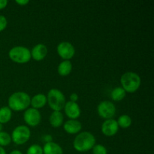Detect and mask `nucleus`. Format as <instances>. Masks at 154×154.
Wrapping results in <instances>:
<instances>
[{"label":"nucleus","instance_id":"nucleus-1","mask_svg":"<svg viewBox=\"0 0 154 154\" xmlns=\"http://www.w3.org/2000/svg\"><path fill=\"white\" fill-rule=\"evenodd\" d=\"M96 144L94 135L89 132H83L78 134L75 138L73 147L78 152H87L93 149Z\"/></svg>","mask_w":154,"mask_h":154},{"label":"nucleus","instance_id":"nucleus-2","mask_svg":"<svg viewBox=\"0 0 154 154\" xmlns=\"http://www.w3.org/2000/svg\"><path fill=\"white\" fill-rule=\"evenodd\" d=\"M30 96L24 92H16L8 99V108L15 111H20L28 108L30 105Z\"/></svg>","mask_w":154,"mask_h":154},{"label":"nucleus","instance_id":"nucleus-3","mask_svg":"<svg viewBox=\"0 0 154 154\" xmlns=\"http://www.w3.org/2000/svg\"><path fill=\"white\" fill-rule=\"evenodd\" d=\"M141 78L138 74L132 72H128L123 74L120 78L122 88L128 93H135L141 86Z\"/></svg>","mask_w":154,"mask_h":154},{"label":"nucleus","instance_id":"nucleus-4","mask_svg":"<svg viewBox=\"0 0 154 154\" xmlns=\"http://www.w3.org/2000/svg\"><path fill=\"white\" fill-rule=\"evenodd\" d=\"M47 102L54 111H60L66 105V97L58 89H51L48 93Z\"/></svg>","mask_w":154,"mask_h":154},{"label":"nucleus","instance_id":"nucleus-5","mask_svg":"<svg viewBox=\"0 0 154 154\" xmlns=\"http://www.w3.org/2000/svg\"><path fill=\"white\" fill-rule=\"evenodd\" d=\"M9 57L13 62L20 64L26 63L31 59L30 51L26 47L16 46L12 48L9 51Z\"/></svg>","mask_w":154,"mask_h":154},{"label":"nucleus","instance_id":"nucleus-6","mask_svg":"<svg viewBox=\"0 0 154 154\" xmlns=\"http://www.w3.org/2000/svg\"><path fill=\"white\" fill-rule=\"evenodd\" d=\"M31 136L30 129L26 126H18L13 130L11 134V140L14 144L21 145L26 143Z\"/></svg>","mask_w":154,"mask_h":154},{"label":"nucleus","instance_id":"nucleus-7","mask_svg":"<svg viewBox=\"0 0 154 154\" xmlns=\"http://www.w3.org/2000/svg\"><path fill=\"white\" fill-rule=\"evenodd\" d=\"M97 111L102 118L109 120L115 115L116 107L114 104L110 101H103L98 105Z\"/></svg>","mask_w":154,"mask_h":154},{"label":"nucleus","instance_id":"nucleus-8","mask_svg":"<svg viewBox=\"0 0 154 154\" xmlns=\"http://www.w3.org/2000/svg\"><path fill=\"white\" fill-rule=\"evenodd\" d=\"M23 119L25 123L28 126L35 127L40 123L41 120H42V116H41L38 110L32 108L26 110L23 114Z\"/></svg>","mask_w":154,"mask_h":154},{"label":"nucleus","instance_id":"nucleus-9","mask_svg":"<svg viewBox=\"0 0 154 154\" xmlns=\"http://www.w3.org/2000/svg\"><path fill=\"white\" fill-rule=\"evenodd\" d=\"M57 53L62 59L65 60H71L75 54L73 45L68 42H63L57 46Z\"/></svg>","mask_w":154,"mask_h":154},{"label":"nucleus","instance_id":"nucleus-10","mask_svg":"<svg viewBox=\"0 0 154 154\" xmlns=\"http://www.w3.org/2000/svg\"><path fill=\"white\" fill-rule=\"evenodd\" d=\"M119 126L117 120L114 119L106 120L102 125V132L106 136H113L118 132Z\"/></svg>","mask_w":154,"mask_h":154},{"label":"nucleus","instance_id":"nucleus-11","mask_svg":"<svg viewBox=\"0 0 154 154\" xmlns=\"http://www.w3.org/2000/svg\"><path fill=\"white\" fill-rule=\"evenodd\" d=\"M64 110L67 117H69L71 120H76L81 115V109L77 102H73L71 101L66 102Z\"/></svg>","mask_w":154,"mask_h":154},{"label":"nucleus","instance_id":"nucleus-12","mask_svg":"<svg viewBox=\"0 0 154 154\" xmlns=\"http://www.w3.org/2000/svg\"><path fill=\"white\" fill-rule=\"evenodd\" d=\"M31 57L36 61L43 60L48 54V48L43 44H38L32 49Z\"/></svg>","mask_w":154,"mask_h":154},{"label":"nucleus","instance_id":"nucleus-13","mask_svg":"<svg viewBox=\"0 0 154 154\" xmlns=\"http://www.w3.org/2000/svg\"><path fill=\"white\" fill-rule=\"evenodd\" d=\"M63 128L67 133L74 135V134L78 133L81 130L82 125L78 120H69L64 123Z\"/></svg>","mask_w":154,"mask_h":154},{"label":"nucleus","instance_id":"nucleus-14","mask_svg":"<svg viewBox=\"0 0 154 154\" xmlns=\"http://www.w3.org/2000/svg\"><path fill=\"white\" fill-rule=\"evenodd\" d=\"M43 154H63V148L55 142L46 143L44 146Z\"/></svg>","mask_w":154,"mask_h":154},{"label":"nucleus","instance_id":"nucleus-15","mask_svg":"<svg viewBox=\"0 0 154 154\" xmlns=\"http://www.w3.org/2000/svg\"><path fill=\"white\" fill-rule=\"evenodd\" d=\"M47 103V96L43 93H38L35 96H33L30 101V105H32L33 108L38 109L42 108L46 105Z\"/></svg>","mask_w":154,"mask_h":154},{"label":"nucleus","instance_id":"nucleus-16","mask_svg":"<svg viewBox=\"0 0 154 154\" xmlns=\"http://www.w3.org/2000/svg\"><path fill=\"white\" fill-rule=\"evenodd\" d=\"M50 124L54 128H58L63 123V114L61 111H54L49 118Z\"/></svg>","mask_w":154,"mask_h":154},{"label":"nucleus","instance_id":"nucleus-17","mask_svg":"<svg viewBox=\"0 0 154 154\" xmlns=\"http://www.w3.org/2000/svg\"><path fill=\"white\" fill-rule=\"evenodd\" d=\"M72 70V64L69 60L61 62L58 66V73L61 76H67Z\"/></svg>","mask_w":154,"mask_h":154},{"label":"nucleus","instance_id":"nucleus-18","mask_svg":"<svg viewBox=\"0 0 154 154\" xmlns=\"http://www.w3.org/2000/svg\"><path fill=\"white\" fill-rule=\"evenodd\" d=\"M12 112L11 110L8 107H2L0 108V123H6L9 122L11 119Z\"/></svg>","mask_w":154,"mask_h":154},{"label":"nucleus","instance_id":"nucleus-19","mask_svg":"<svg viewBox=\"0 0 154 154\" xmlns=\"http://www.w3.org/2000/svg\"><path fill=\"white\" fill-rule=\"evenodd\" d=\"M111 99L115 102L121 101L126 97V91L122 87H116L111 92Z\"/></svg>","mask_w":154,"mask_h":154},{"label":"nucleus","instance_id":"nucleus-20","mask_svg":"<svg viewBox=\"0 0 154 154\" xmlns=\"http://www.w3.org/2000/svg\"><path fill=\"white\" fill-rule=\"evenodd\" d=\"M117 122L118 126L123 129H126V128H129L132 124V119L127 114H123L119 117Z\"/></svg>","mask_w":154,"mask_h":154},{"label":"nucleus","instance_id":"nucleus-21","mask_svg":"<svg viewBox=\"0 0 154 154\" xmlns=\"http://www.w3.org/2000/svg\"><path fill=\"white\" fill-rule=\"evenodd\" d=\"M11 141V137L10 136L8 132H0V146L1 147H5L8 146Z\"/></svg>","mask_w":154,"mask_h":154},{"label":"nucleus","instance_id":"nucleus-22","mask_svg":"<svg viewBox=\"0 0 154 154\" xmlns=\"http://www.w3.org/2000/svg\"><path fill=\"white\" fill-rule=\"evenodd\" d=\"M26 154H43V149L38 144H33L29 147Z\"/></svg>","mask_w":154,"mask_h":154},{"label":"nucleus","instance_id":"nucleus-23","mask_svg":"<svg viewBox=\"0 0 154 154\" xmlns=\"http://www.w3.org/2000/svg\"><path fill=\"white\" fill-rule=\"evenodd\" d=\"M93 154H108V150L105 146L96 144L93 147Z\"/></svg>","mask_w":154,"mask_h":154},{"label":"nucleus","instance_id":"nucleus-24","mask_svg":"<svg viewBox=\"0 0 154 154\" xmlns=\"http://www.w3.org/2000/svg\"><path fill=\"white\" fill-rule=\"evenodd\" d=\"M8 24L7 19L5 18V17L2 16V15H0V32L3 31L6 28Z\"/></svg>","mask_w":154,"mask_h":154},{"label":"nucleus","instance_id":"nucleus-25","mask_svg":"<svg viewBox=\"0 0 154 154\" xmlns=\"http://www.w3.org/2000/svg\"><path fill=\"white\" fill-rule=\"evenodd\" d=\"M43 140H44V141H45V142H46V143L52 142L53 138H52V136H51V135H45V136L43 137ZM46 143H45V144H46Z\"/></svg>","mask_w":154,"mask_h":154},{"label":"nucleus","instance_id":"nucleus-26","mask_svg":"<svg viewBox=\"0 0 154 154\" xmlns=\"http://www.w3.org/2000/svg\"><path fill=\"white\" fill-rule=\"evenodd\" d=\"M70 99H71V102H76L78 100V94H76V93H72V94H71Z\"/></svg>","mask_w":154,"mask_h":154},{"label":"nucleus","instance_id":"nucleus-27","mask_svg":"<svg viewBox=\"0 0 154 154\" xmlns=\"http://www.w3.org/2000/svg\"><path fill=\"white\" fill-rule=\"evenodd\" d=\"M8 1L7 0H0V10L5 8L7 6Z\"/></svg>","mask_w":154,"mask_h":154},{"label":"nucleus","instance_id":"nucleus-28","mask_svg":"<svg viewBox=\"0 0 154 154\" xmlns=\"http://www.w3.org/2000/svg\"><path fill=\"white\" fill-rule=\"evenodd\" d=\"M16 3H17V4H19L20 5H25L28 4L29 3V1L28 0H17L16 1Z\"/></svg>","mask_w":154,"mask_h":154},{"label":"nucleus","instance_id":"nucleus-29","mask_svg":"<svg viewBox=\"0 0 154 154\" xmlns=\"http://www.w3.org/2000/svg\"><path fill=\"white\" fill-rule=\"evenodd\" d=\"M10 154H23V153H22V152H20V150H13V151L11 152Z\"/></svg>","mask_w":154,"mask_h":154},{"label":"nucleus","instance_id":"nucleus-30","mask_svg":"<svg viewBox=\"0 0 154 154\" xmlns=\"http://www.w3.org/2000/svg\"><path fill=\"white\" fill-rule=\"evenodd\" d=\"M0 154H6V152L5 150V149L3 148L2 147H1V146H0Z\"/></svg>","mask_w":154,"mask_h":154},{"label":"nucleus","instance_id":"nucleus-31","mask_svg":"<svg viewBox=\"0 0 154 154\" xmlns=\"http://www.w3.org/2000/svg\"><path fill=\"white\" fill-rule=\"evenodd\" d=\"M2 125L1 123H0V132H2Z\"/></svg>","mask_w":154,"mask_h":154}]
</instances>
